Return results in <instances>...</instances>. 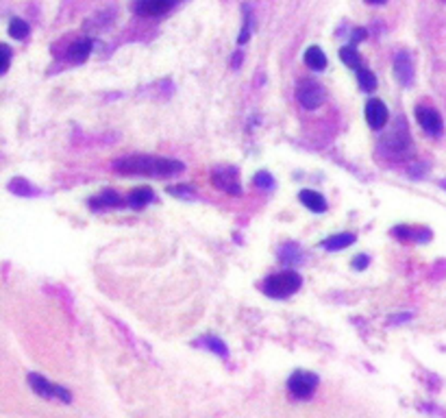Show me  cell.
Here are the masks:
<instances>
[{
  "label": "cell",
  "instance_id": "2e32d148",
  "mask_svg": "<svg viewBox=\"0 0 446 418\" xmlns=\"http://www.w3.org/2000/svg\"><path fill=\"white\" fill-rule=\"evenodd\" d=\"M92 203V207H96V209H101V207H118V205H122V199L115 194L113 190H103V194L101 197H96V199H92L90 201Z\"/></svg>",
  "mask_w": 446,
  "mask_h": 418
},
{
  "label": "cell",
  "instance_id": "3957f363",
  "mask_svg": "<svg viewBox=\"0 0 446 418\" xmlns=\"http://www.w3.org/2000/svg\"><path fill=\"white\" fill-rule=\"evenodd\" d=\"M28 385L33 388V392L40 394L42 399H59L61 403H72V394L68 390L61 388L59 383H53V381L44 379L42 375L31 373L28 375Z\"/></svg>",
  "mask_w": 446,
  "mask_h": 418
},
{
  "label": "cell",
  "instance_id": "5b68a950",
  "mask_svg": "<svg viewBox=\"0 0 446 418\" xmlns=\"http://www.w3.org/2000/svg\"><path fill=\"white\" fill-rule=\"evenodd\" d=\"M316 385H318V377L313 373H305V371H296L288 379V390L296 399H309L313 394V390H316Z\"/></svg>",
  "mask_w": 446,
  "mask_h": 418
},
{
  "label": "cell",
  "instance_id": "277c9868",
  "mask_svg": "<svg viewBox=\"0 0 446 418\" xmlns=\"http://www.w3.org/2000/svg\"><path fill=\"white\" fill-rule=\"evenodd\" d=\"M296 99L305 109H316L324 101V90L313 78H301L299 85H296Z\"/></svg>",
  "mask_w": 446,
  "mask_h": 418
},
{
  "label": "cell",
  "instance_id": "5bb4252c",
  "mask_svg": "<svg viewBox=\"0 0 446 418\" xmlns=\"http://www.w3.org/2000/svg\"><path fill=\"white\" fill-rule=\"evenodd\" d=\"M355 233H338V235H331V237H327L324 242H322V246L327 249V251H342V249H346V246H351L353 242H355Z\"/></svg>",
  "mask_w": 446,
  "mask_h": 418
},
{
  "label": "cell",
  "instance_id": "d6986e66",
  "mask_svg": "<svg viewBox=\"0 0 446 418\" xmlns=\"http://www.w3.org/2000/svg\"><path fill=\"white\" fill-rule=\"evenodd\" d=\"M7 31H9V35H11L13 40H26L28 33H31L28 24H26L24 20H20V18H13V20L9 22Z\"/></svg>",
  "mask_w": 446,
  "mask_h": 418
},
{
  "label": "cell",
  "instance_id": "ba28073f",
  "mask_svg": "<svg viewBox=\"0 0 446 418\" xmlns=\"http://www.w3.org/2000/svg\"><path fill=\"white\" fill-rule=\"evenodd\" d=\"M388 107L383 101H379V99H370L366 103V122L370 128H374V131H379V128H383L388 124Z\"/></svg>",
  "mask_w": 446,
  "mask_h": 418
},
{
  "label": "cell",
  "instance_id": "6da1fadb",
  "mask_svg": "<svg viewBox=\"0 0 446 418\" xmlns=\"http://www.w3.org/2000/svg\"><path fill=\"white\" fill-rule=\"evenodd\" d=\"M115 172H122L129 176L144 174V176H159V179H168L183 170V164L176 159L166 157H153V155H129L124 159H118L113 164Z\"/></svg>",
  "mask_w": 446,
  "mask_h": 418
},
{
  "label": "cell",
  "instance_id": "603a6c76",
  "mask_svg": "<svg viewBox=\"0 0 446 418\" xmlns=\"http://www.w3.org/2000/svg\"><path fill=\"white\" fill-rule=\"evenodd\" d=\"M194 187H188V185H174L170 187V194L172 197H179V199H192L194 197Z\"/></svg>",
  "mask_w": 446,
  "mask_h": 418
},
{
  "label": "cell",
  "instance_id": "7a4b0ae2",
  "mask_svg": "<svg viewBox=\"0 0 446 418\" xmlns=\"http://www.w3.org/2000/svg\"><path fill=\"white\" fill-rule=\"evenodd\" d=\"M301 275L292 270H283V272H274L266 281H263V292H266L270 299H288L294 292L301 290Z\"/></svg>",
  "mask_w": 446,
  "mask_h": 418
},
{
  "label": "cell",
  "instance_id": "4316f807",
  "mask_svg": "<svg viewBox=\"0 0 446 418\" xmlns=\"http://www.w3.org/2000/svg\"><path fill=\"white\" fill-rule=\"evenodd\" d=\"M3 57H5V63H3V72H7L9 70V63H11V48L5 44L3 46Z\"/></svg>",
  "mask_w": 446,
  "mask_h": 418
},
{
  "label": "cell",
  "instance_id": "44dd1931",
  "mask_svg": "<svg viewBox=\"0 0 446 418\" xmlns=\"http://www.w3.org/2000/svg\"><path fill=\"white\" fill-rule=\"evenodd\" d=\"M394 235H399L403 240H409V237H414V240H429V237H431V233H429V231H409L407 227L394 229Z\"/></svg>",
  "mask_w": 446,
  "mask_h": 418
},
{
  "label": "cell",
  "instance_id": "f1b7e54d",
  "mask_svg": "<svg viewBox=\"0 0 446 418\" xmlns=\"http://www.w3.org/2000/svg\"><path fill=\"white\" fill-rule=\"evenodd\" d=\"M368 3H370V5H383L386 0H368Z\"/></svg>",
  "mask_w": 446,
  "mask_h": 418
},
{
  "label": "cell",
  "instance_id": "ffe728a7",
  "mask_svg": "<svg viewBox=\"0 0 446 418\" xmlns=\"http://www.w3.org/2000/svg\"><path fill=\"white\" fill-rule=\"evenodd\" d=\"M201 342H203V344H207V346H209V351L218 353V356H222V358H224L226 353H229V351H226V344H224L222 340H218V337H213V335H207V337H203Z\"/></svg>",
  "mask_w": 446,
  "mask_h": 418
},
{
  "label": "cell",
  "instance_id": "d4e9b609",
  "mask_svg": "<svg viewBox=\"0 0 446 418\" xmlns=\"http://www.w3.org/2000/svg\"><path fill=\"white\" fill-rule=\"evenodd\" d=\"M246 9V24L242 26V33H240V44H244L246 40L251 37V9L249 7H244Z\"/></svg>",
  "mask_w": 446,
  "mask_h": 418
},
{
  "label": "cell",
  "instance_id": "30bf717a",
  "mask_svg": "<svg viewBox=\"0 0 446 418\" xmlns=\"http://www.w3.org/2000/svg\"><path fill=\"white\" fill-rule=\"evenodd\" d=\"M394 74L403 85H411L414 81V63H411V57L407 53H399L394 59Z\"/></svg>",
  "mask_w": 446,
  "mask_h": 418
},
{
  "label": "cell",
  "instance_id": "9c48e42d",
  "mask_svg": "<svg viewBox=\"0 0 446 418\" xmlns=\"http://www.w3.org/2000/svg\"><path fill=\"white\" fill-rule=\"evenodd\" d=\"M179 0H135L133 11L142 13V15H151V18H157V15L168 13Z\"/></svg>",
  "mask_w": 446,
  "mask_h": 418
},
{
  "label": "cell",
  "instance_id": "7c38bea8",
  "mask_svg": "<svg viewBox=\"0 0 446 418\" xmlns=\"http://www.w3.org/2000/svg\"><path fill=\"white\" fill-rule=\"evenodd\" d=\"M305 63L311 70H324L327 68V55L320 46H309L305 51Z\"/></svg>",
  "mask_w": 446,
  "mask_h": 418
},
{
  "label": "cell",
  "instance_id": "9a60e30c",
  "mask_svg": "<svg viewBox=\"0 0 446 418\" xmlns=\"http://www.w3.org/2000/svg\"><path fill=\"white\" fill-rule=\"evenodd\" d=\"M153 199H155V194H153L151 187H135L133 192H131V197H129V205L133 207V209H142L144 205H148Z\"/></svg>",
  "mask_w": 446,
  "mask_h": 418
},
{
  "label": "cell",
  "instance_id": "8fae6325",
  "mask_svg": "<svg viewBox=\"0 0 446 418\" xmlns=\"http://www.w3.org/2000/svg\"><path fill=\"white\" fill-rule=\"evenodd\" d=\"M299 199H301V203H303L307 209H311V212H316V214L327 212V201H324V197L320 194V192L303 190L301 194H299Z\"/></svg>",
  "mask_w": 446,
  "mask_h": 418
},
{
  "label": "cell",
  "instance_id": "e0dca14e",
  "mask_svg": "<svg viewBox=\"0 0 446 418\" xmlns=\"http://www.w3.org/2000/svg\"><path fill=\"white\" fill-rule=\"evenodd\" d=\"M340 59H342L344 66H349L351 70H357V68H361V66H363V63H361V57H359V53H357V48H355V46H344L342 51H340Z\"/></svg>",
  "mask_w": 446,
  "mask_h": 418
},
{
  "label": "cell",
  "instance_id": "4fadbf2b",
  "mask_svg": "<svg viewBox=\"0 0 446 418\" xmlns=\"http://www.w3.org/2000/svg\"><path fill=\"white\" fill-rule=\"evenodd\" d=\"M92 53V42L90 40H79L70 46V51H68V59L72 63H83Z\"/></svg>",
  "mask_w": 446,
  "mask_h": 418
},
{
  "label": "cell",
  "instance_id": "484cf974",
  "mask_svg": "<svg viewBox=\"0 0 446 418\" xmlns=\"http://www.w3.org/2000/svg\"><path fill=\"white\" fill-rule=\"evenodd\" d=\"M368 262H370L368 255H357L355 260H353V268H355V270H363V268L368 266Z\"/></svg>",
  "mask_w": 446,
  "mask_h": 418
},
{
  "label": "cell",
  "instance_id": "7402d4cb",
  "mask_svg": "<svg viewBox=\"0 0 446 418\" xmlns=\"http://www.w3.org/2000/svg\"><path fill=\"white\" fill-rule=\"evenodd\" d=\"M255 185L261 187V190H272L274 187V181H272V176L268 172H259L255 176Z\"/></svg>",
  "mask_w": 446,
  "mask_h": 418
},
{
  "label": "cell",
  "instance_id": "83f0119b",
  "mask_svg": "<svg viewBox=\"0 0 446 418\" xmlns=\"http://www.w3.org/2000/svg\"><path fill=\"white\" fill-rule=\"evenodd\" d=\"M361 37H363V28H357V31H355V35H353V40H355V42H359Z\"/></svg>",
  "mask_w": 446,
  "mask_h": 418
},
{
  "label": "cell",
  "instance_id": "cb8c5ba5",
  "mask_svg": "<svg viewBox=\"0 0 446 418\" xmlns=\"http://www.w3.org/2000/svg\"><path fill=\"white\" fill-rule=\"evenodd\" d=\"M281 257L286 260V264H294L301 257V251H299V246H288L286 251H281Z\"/></svg>",
  "mask_w": 446,
  "mask_h": 418
},
{
  "label": "cell",
  "instance_id": "8992f818",
  "mask_svg": "<svg viewBox=\"0 0 446 418\" xmlns=\"http://www.w3.org/2000/svg\"><path fill=\"white\" fill-rule=\"evenodd\" d=\"M211 183L216 185L220 192H226V194H233V197L242 194L236 168H216L211 172Z\"/></svg>",
  "mask_w": 446,
  "mask_h": 418
},
{
  "label": "cell",
  "instance_id": "52a82bcc",
  "mask_svg": "<svg viewBox=\"0 0 446 418\" xmlns=\"http://www.w3.org/2000/svg\"><path fill=\"white\" fill-rule=\"evenodd\" d=\"M416 120L422 126L424 133H429V135H442L444 122H442V116L438 114L436 109H431V107H416Z\"/></svg>",
  "mask_w": 446,
  "mask_h": 418
},
{
  "label": "cell",
  "instance_id": "ac0fdd59",
  "mask_svg": "<svg viewBox=\"0 0 446 418\" xmlns=\"http://www.w3.org/2000/svg\"><path fill=\"white\" fill-rule=\"evenodd\" d=\"M357 72V81H359V87L363 90V92H372V90H377V76L366 68V66H361V68H357L355 70Z\"/></svg>",
  "mask_w": 446,
  "mask_h": 418
}]
</instances>
